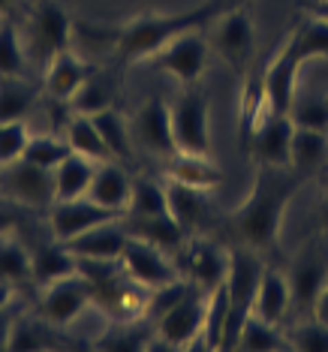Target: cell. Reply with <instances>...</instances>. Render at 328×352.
I'll return each mask as SVG.
<instances>
[{
    "mask_svg": "<svg viewBox=\"0 0 328 352\" xmlns=\"http://www.w3.org/2000/svg\"><path fill=\"white\" fill-rule=\"evenodd\" d=\"M304 175L292 169H271L256 166V178L244 202L226 217V232L232 244L256 253L280 250V232L289 211V202L304 187Z\"/></svg>",
    "mask_w": 328,
    "mask_h": 352,
    "instance_id": "cell-1",
    "label": "cell"
},
{
    "mask_svg": "<svg viewBox=\"0 0 328 352\" xmlns=\"http://www.w3.org/2000/svg\"><path fill=\"white\" fill-rule=\"evenodd\" d=\"M238 0H202L196 6H187L181 12H142L133 19L121 21V25L106 28L111 34V52L124 63H139L148 60L154 52H160L166 43L175 36L187 34V30L205 28L214 15L229 10Z\"/></svg>",
    "mask_w": 328,
    "mask_h": 352,
    "instance_id": "cell-2",
    "label": "cell"
},
{
    "mask_svg": "<svg viewBox=\"0 0 328 352\" xmlns=\"http://www.w3.org/2000/svg\"><path fill=\"white\" fill-rule=\"evenodd\" d=\"M262 271H265V262H262V256L256 250H247V247H238V244L229 247V274H226V283H223L229 292V316H226V328H223L220 349L238 346V334H241L244 322L253 314Z\"/></svg>",
    "mask_w": 328,
    "mask_h": 352,
    "instance_id": "cell-3",
    "label": "cell"
},
{
    "mask_svg": "<svg viewBox=\"0 0 328 352\" xmlns=\"http://www.w3.org/2000/svg\"><path fill=\"white\" fill-rule=\"evenodd\" d=\"M202 30L208 43H211V52L226 63L232 73L244 76L256 63V25L244 6L232 3L229 10L214 15Z\"/></svg>",
    "mask_w": 328,
    "mask_h": 352,
    "instance_id": "cell-4",
    "label": "cell"
},
{
    "mask_svg": "<svg viewBox=\"0 0 328 352\" xmlns=\"http://www.w3.org/2000/svg\"><path fill=\"white\" fill-rule=\"evenodd\" d=\"M169 106L178 151L211 157V100H208V91H202V85L181 87V94Z\"/></svg>",
    "mask_w": 328,
    "mask_h": 352,
    "instance_id": "cell-5",
    "label": "cell"
},
{
    "mask_svg": "<svg viewBox=\"0 0 328 352\" xmlns=\"http://www.w3.org/2000/svg\"><path fill=\"white\" fill-rule=\"evenodd\" d=\"M211 54L214 52H211V43H208L205 30L196 28V30H187V34L175 36L172 43H166L163 49L151 54L145 63L151 69H157V73L172 76L181 87H190V85L202 82Z\"/></svg>",
    "mask_w": 328,
    "mask_h": 352,
    "instance_id": "cell-6",
    "label": "cell"
},
{
    "mask_svg": "<svg viewBox=\"0 0 328 352\" xmlns=\"http://www.w3.org/2000/svg\"><path fill=\"white\" fill-rule=\"evenodd\" d=\"M28 34L30 52L43 63H49L54 54L73 49L76 25L61 0H34L28 12Z\"/></svg>",
    "mask_w": 328,
    "mask_h": 352,
    "instance_id": "cell-7",
    "label": "cell"
},
{
    "mask_svg": "<svg viewBox=\"0 0 328 352\" xmlns=\"http://www.w3.org/2000/svg\"><path fill=\"white\" fill-rule=\"evenodd\" d=\"M0 196L12 199L21 208H52L54 205V172L28 160L0 166Z\"/></svg>",
    "mask_w": 328,
    "mask_h": 352,
    "instance_id": "cell-8",
    "label": "cell"
},
{
    "mask_svg": "<svg viewBox=\"0 0 328 352\" xmlns=\"http://www.w3.org/2000/svg\"><path fill=\"white\" fill-rule=\"evenodd\" d=\"M292 133L295 124L289 115H277V111H265L253 133L247 135L244 151L256 160V166H271V169H289V151H292Z\"/></svg>",
    "mask_w": 328,
    "mask_h": 352,
    "instance_id": "cell-9",
    "label": "cell"
},
{
    "mask_svg": "<svg viewBox=\"0 0 328 352\" xmlns=\"http://www.w3.org/2000/svg\"><path fill=\"white\" fill-rule=\"evenodd\" d=\"M130 130L135 148L157 160H166L178 151L172 133V106L163 97H151L142 102L130 121Z\"/></svg>",
    "mask_w": 328,
    "mask_h": 352,
    "instance_id": "cell-10",
    "label": "cell"
},
{
    "mask_svg": "<svg viewBox=\"0 0 328 352\" xmlns=\"http://www.w3.org/2000/svg\"><path fill=\"white\" fill-rule=\"evenodd\" d=\"M205 310H208V292L196 289L154 325V338L169 343L172 349H202Z\"/></svg>",
    "mask_w": 328,
    "mask_h": 352,
    "instance_id": "cell-11",
    "label": "cell"
},
{
    "mask_svg": "<svg viewBox=\"0 0 328 352\" xmlns=\"http://www.w3.org/2000/svg\"><path fill=\"white\" fill-rule=\"evenodd\" d=\"M94 304V286L78 271L73 277L54 280L43 286V301H39V316L49 325H73L78 316Z\"/></svg>",
    "mask_w": 328,
    "mask_h": 352,
    "instance_id": "cell-12",
    "label": "cell"
},
{
    "mask_svg": "<svg viewBox=\"0 0 328 352\" xmlns=\"http://www.w3.org/2000/svg\"><path fill=\"white\" fill-rule=\"evenodd\" d=\"M328 280V259L319 247V238L310 241L301 250V256L295 259V265L289 271V286H292V314L298 319L314 316V304L319 298Z\"/></svg>",
    "mask_w": 328,
    "mask_h": 352,
    "instance_id": "cell-13",
    "label": "cell"
},
{
    "mask_svg": "<svg viewBox=\"0 0 328 352\" xmlns=\"http://www.w3.org/2000/svg\"><path fill=\"white\" fill-rule=\"evenodd\" d=\"M124 214L118 211H109V208L97 205L94 199H67V202H54L49 208V226H52V238L54 241H76L78 235L85 232L102 226V223H111V220H121Z\"/></svg>",
    "mask_w": 328,
    "mask_h": 352,
    "instance_id": "cell-14",
    "label": "cell"
},
{
    "mask_svg": "<svg viewBox=\"0 0 328 352\" xmlns=\"http://www.w3.org/2000/svg\"><path fill=\"white\" fill-rule=\"evenodd\" d=\"M181 268L187 280L193 286H199L202 292L211 295L214 289H220L226 283L229 274V250L220 247L217 241H208V238H196L181 247Z\"/></svg>",
    "mask_w": 328,
    "mask_h": 352,
    "instance_id": "cell-15",
    "label": "cell"
},
{
    "mask_svg": "<svg viewBox=\"0 0 328 352\" xmlns=\"http://www.w3.org/2000/svg\"><path fill=\"white\" fill-rule=\"evenodd\" d=\"M121 265H124V274L135 280L139 286H145V289H157V286H166L181 277V268H175L169 262V253L154 244L139 241V238L127 241Z\"/></svg>",
    "mask_w": 328,
    "mask_h": 352,
    "instance_id": "cell-16",
    "label": "cell"
},
{
    "mask_svg": "<svg viewBox=\"0 0 328 352\" xmlns=\"http://www.w3.org/2000/svg\"><path fill=\"white\" fill-rule=\"evenodd\" d=\"M301 58L295 54L289 43L280 45V52L274 54V60L265 67V100L268 109L277 115H289L292 100L298 94V73H301Z\"/></svg>",
    "mask_w": 328,
    "mask_h": 352,
    "instance_id": "cell-17",
    "label": "cell"
},
{
    "mask_svg": "<svg viewBox=\"0 0 328 352\" xmlns=\"http://www.w3.org/2000/svg\"><path fill=\"white\" fill-rule=\"evenodd\" d=\"M94 73H97V69H94L91 63L78 58L73 49H67V52L54 54V58L45 63L43 85H45V91H49L52 100H67L69 102L76 97L78 87H82Z\"/></svg>",
    "mask_w": 328,
    "mask_h": 352,
    "instance_id": "cell-18",
    "label": "cell"
},
{
    "mask_svg": "<svg viewBox=\"0 0 328 352\" xmlns=\"http://www.w3.org/2000/svg\"><path fill=\"white\" fill-rule=\"evenodd\" d=\"M130 196H133V178L127 172V166L118 163V160L97 163V175L91 181L87 199H94V202L109 208V211L124 214L127 205H130Z\"/></svg>",
    "mask_w": 328,
    "mask_h": 352,
    "instance_id": "cell-19",
    "label": "cell"
},
{
    "mask_svg": "<svg viewBox=\"0 0 328 352\" xmlns=\"http://www.w3.org/2000/svg\"><path fill=\"white\" fill-rule=\"evenodd\" d=\"M253 314L259 319H265L271 325L286 322V316H292V286H289V274L265 265L259 280V289H256V301H253Z\"/></svg>",
    "mask_w": 328,
    "mask_h": 352,
    "instance_id": "cell-20",
    "label": "cell"
},
{
    "mask_svg": "<svg viewBox=\"0 0 328 352\" xmlns=\"http://www.w3.org/2000/svg\"><path fill=\"white\" fill-rule=\"evenodd\" d=\"M163 175L166 181H178V184H190L199 190H214L223 184V169L205 154H184L175 151L172 157L163 160Z\"/></svg>",
    "mask_w": 328,
    "mask_h": 352,
    "instance_id": "cell-21",
    "label": "cell"
},
{
    "mask_svg": "<svg viewBox=\"0 0 328 352\" xmlns=\"http://www.w3.org/2000/svg\"><path fill=\"white\" fill-rule=\"evenodd\" d=\"M127 241H130V232L124 229V223L121 220H111V223H102V226L85 232V235H78L76 241H69L67 247L78 256V259H109V262H118L124 256Z\"/></svg>",
    "mask_w": 328,
    "mask_h": 352,
    "instance_id": "cell-22",
    "label": "cell"
},
{
    "mask_svg": "<svg viewBox=\"0 0 328 352\" xmlns=\"http://www.w3.org/2000/svg\"><path fill=\"white\" fill-rule=\"evenodd\" d=\"M121 223H124V229L130 232V238L154 244L166 253L181 250V247L187 244V232L178 226V220H175L172 214H154V217H133V214H124Z\"/></svg>",
    "mask_w": 328,
    "mask_h": 352,
    "instance_id": "cell-23",
    "label": "cell"
},
{
    "mask_svg": "<svg viewBox=\"0 0 328 352\" xmlns=\"http://www.w3.org/2000/svg\"><path fill=\"white\" fill-rule=\"evenodd\" d=\"M166 193H169V214L178 220V226L187 232H196L202 223L208 220L211 211V190H199L190 184H178V181H166Z\"/></svg>",
    "mask_w": 328,
    "mask_h": 352,
    "instance_id": "cell-24",
    "label": "cell"
},
{
    "mask_svg": "<svg viewBox=\"0 0 328 352\" xmlns=\"http://www.w3.org/2000/svg\"><path fill=\"white\" fill-rule=\"evenodd\" d=\"M328 166V133L295 126L292 133V151H289V169L310 178Z\"/></svg>",
    "mask_w": 328,
    "mask_h": 352,
    "instance_id": "cell-25",
    "label": "cell"
},
{
    "mask_svg": "<svg viewBox=\"0 0 328 352\" xmlns=\"http://www.w3.org/2000/svg\"><path fill=\"white\" fill-rule=\"evenodd\" d=\"M63 139H67V145L73 148V154H82L87 160H94V163H106V160H115L111 157V151L106 145V139H102L100 126L94 124L91 115H69L67 124H63Z\"/></svg>",
    "mask_w": 328,
    "mask_h": 352,
    "instance_id": "cell-26",
    "label": "cell"
},
{
    "mask_svg": "<svg viewBox=\"0 0 328 352\" xmlns=\"http://www.w3.org/2000/svg\"><path fill=\"white\" fill-rule=\"evenodd\" d=\"M30 253H34V283H39V286H49L54 280L78 274V256L63 241L39 244L36 250H30Z\"/></svg>",
    "mask_w": 328,
    "mask_h": 352,
    "instance_id": "cell-27",
    "label": "cell"
},
{
    "mask_svg": "<svg viewBox=\"0 0 328 352\" xmlns=\"http://www.w3.org/2000/svg\"><path fill=\"white\" fill-rule=\"evenodd\" d=\"M97 175V163L82 154H69L54 169V202H67V199H82L91 190V181Z\"/></svg>",
    "mask_w": 328,
    "mask_h": 352,
    "instance_id": "cell-28",
    "label": "cell"
},
{
    "mask_svg": "<svg viewBox=\"0 0 328 352\" xmlns=\"http://www.w3.org/2000/svg\"><path fill=\"white\" fill-rule=\"evenodd\" d=\"M91 118H94V124L100 126V133H102V139H106L111 157H115L118 163H124V166L130 163V160H133V148H135L130 121H127V118L115 106L106 109V111H100V115H91Z\"/></svg>",
    "mask_w": 328,
    "mask_h": 352,
    "instance_id": "cell-29",
    "label": "cell"
},
{
    "mask_svg": "<svg viewBox=\"0 0 328 352\" xmlns=\"http://www.w3.org/2000/svg\"><path fill=\"white\" fill-rule=\"evenodd\" d=\"M28 45L10 19H0V78H28Z\"/></svg>",
    "mask_w": 328,
    "mask_h": 352,
    "instance_id": "cell-30",
    "label": "cell"
},
{
    "mask_svg": "<svg viewBox=\"0 0 328 352\" xmlns=\"http://www.w3.org/2000/svg\"><path fill=\"white\" fill-rule=\"evenodd\" d=\"M286 43L295 49L301 63L316 60V58H328V21L310 15V19H304L301 25L292 30Z\"/></svg>",
    "mask_w": 328,
    "mask_h": 352,
    "instance_id": "cell-31",
    "label": "cell"
},
{
    "mask_svg": "<svg viewBox=\"0 0 328 352\" xmlns=\"http://www.w3.org/2000/svg\"><path fill=\"white\" fill-rule=\"evenodd\" d=\"M115 106V82L102 73H94L87 82L76 91V97L69 100V109L76 115H100Z\"/></svg>",
    "mask_w": 328,
    "mask_h": 352,
    "instance_id": "cell-32",
    "label": "cell"
},
{
    "mask_svg": "<svg viewBox=\"0 0 328 352\" xmlns=\"http://www.w3.org/2000/svg\"><path fill=\"white\" fill-rule=\"evenodd\" d=\"M124 214L133 217H154V214H169V193L166 184L154 178H133V196Z\"/></svg>",
    "mask_w": 328,
    "mask_h": 352,
    "instance_id": "cell-33",
    "label": "cell"
},
{
    "mask_svg": "<svg viewBox=\"0 0 328 352\" xmlns=\"http://www.w3.org/2000/svg\"><path fill=\"white\" fill-rule=\"evenodd\" d=\"M196 289H199V286H193L187 277H178V280H172V283H166V286H157V289H151L142 322H145V325H157L160 319L169 314V310H175L184 298H187V295H193Z\"/></svg>",
    "mask_w": 328,
    "mask_h": 352,
    "instance_id": "cell-34",
    "label": "cell"
},
{
    "mask_svg": "<svg viewBox=\"0 0 328 352\" xmlns=\"http://www.w3.org/2000/svg\"><path fill=\"white\" fill-rule=\"evenodd\" d=\"M280 325H271L265 319H259L250 314V319L244 322L241 334H238V346L235 349H247V352H274V349H289V338L277 331Z\"/></svg>",
    "mask_w": 328,
    "mask_h": 352,
    "instance_id": "cell-35",
    "label": "cell"
},
{
    "mask_svg": "<svg viewBox=\"0 0 328 352\" xmlns=\"http://www.w3.org/2000/svg\"><path fill=\"white\" fill-rule=\"evenodd\" d=\"M0 277L15 286L34 280V253L10 235H0Z\"/></svg>",
    "mask_w": 328,
    "mask_h": 352,
    "instance_id": "cell-36",
    "label": "cell"
},
{
    "mask_svg": "<svg viewBox=\"0 0 328 352\" xmlns=\"http://www.w3.org/2000/svg\"><path fill=\"white\" fill-rule=\"evenodd\" d=\"M36 100V91L28 85V78H0V124L25 121Z\"/></svg>",
    "mask_w": 328,
    "mask_h": 352,
    "instance_id": "cell-37",
    "label": "cell"
},
{
    "mask_svg": "<svg viewBox=\"0 0 328 352\" xmlns=\"http://www.w3.org/2000/svg\"><path fill=\"white\" fill-rule=\"evenodd\" d=\"M289 118L295 126L328 133V94H295Z\"/></svg>",
    "mask_w": 328,
    "mask_h": 352,
    "instance_id": "cell-38",
    "label": "cell"
},
{
    "mask_svg": "<svg viewBox=\"0 0 328 352\" xmlns=\"http://www.w3.org/2000/svg\"><path fill=\"white\" fill-rule=\"evenodd\" d=\"M151 338L142 334V328L135 322H109V331L102 338L94 340V349H106V352H139L148 349Z\"/></svg>",
    "mask_w": 328,
    "mask_h": 352,
    "instance_id": "cell-39",
    "label": "cell"
},
{
    "mask_svg": "<svg viewBox=\"0 0 328 352\" xmlns=\"http://www.w3.org/2000/svg\"><path fill=\"white\" fill-rule=\"evenodd\" d=\"M69 154H73V148L67 145V139L49 133V135H30V145H28V151H25V157L21 160H28V163H36V166H43V169L54 172Z\"/></svg>",
    "mask_w": 328,
    "mask_h": 352,
    "instance_id": "cell-40",
    "label": "cell"
},
{
    "mask_svg": "<svg viewBox=\"0 0 328 352\" xmlns=\"http://www.w3.org/2000/svg\"><path fill=\"white\" fill-rule=\"evenodd\" d=\"M289 349L298 352H328V325L319 319H298V325L289 334Z\"/></svg>",
    "mask_w": 328,
    "mask_h": 352,
    "instance_id": "cell-41",
    "label": "cell"
},
{
    "mask_svg": "<svg viewBox=\"0 0 328 352\" xmlns=\"http://www.w3.org/2000/svg\"><path fill=\"white\" fill-rule=\"evenodd\" d=\"M30 145V130L25 121H6L0 124V166H10L25 157Z\"/></svg>",
    "mask_w": 328,
    "mask_h": 352,
    "instance_id": "cell-42",
    "label": "cell"
},
{
    "mask_svg": "<svg viewBox=\"0 0 328 352\" xmlns=\"http://www.w3.org/2000/svg\"><path fill=\"white\" fill-rule=\"evenodd\" d=\"M6 349H45V338L39 331V325H34L30 319H15L6 338Z\"/></svg>",
    "mask_w": 328,
    "mask_h": 352,
    "instance_id": "cell-43",
    "label": "cell"
},
{
    "mask_svg": "<svg viewBox=\"0 0 328 352\" xmlns=\"http://www.w3.org/2000/svg\"><path fill=\"white\" fill-rule=\"evenodd\" d=\"M19 208L21 205H15L12 199L0 196V235H10L12 226L19 223Z\"/></svg>",
    "mask_w": 328,
    "mask_h": 352,
    "instance_id": "cell-44",
    "label": "cell"
},
{
    "mask_svg": "<svg viewBox=\"0 0 328 352\" xmlns=\"http://www.w3.org/2000/svg\"><path fill=\"white\" fill-rule=\"evenodd\" d=\"M314 319H319V322L328 325V280H325L322 292H319V298H316V304H314Z\"/></svg>",
    "mask_w": 328,
    "mask_h": 352,
    "instance_id": "cell-45",
    "label": "cell"
},
{
    "mask_svg": "<svg viewBox=\"0 0 328 352\" xmlns=\"http://www.w3.org/2000/svg\"><path fill=\"white\" fill-rule=\"evenodd\" d=\"M15 298V283L0 277V310H10V301Z\"/></svg>",
    "mask_w": 328,
    "mask_h": 352,
    "instance_id": "cell-46",
    "label": "cell"
},
{
    "mask_svg": "<svg viewBox=\"0 0 328 352\" xmlns=\"http://www.w3.org/2000/svg\"><path fill=\"white\" fill-rule=\"evenodd\" d=\"M12 314L10 310H0V349H6V338H10V328H12Z\"/></svg>",
    "mask_w": 328,
    "mask_h": 352,
    "instance_id": "cell-47",
    "label": "cell"
},
{
    "mask_svg": "<svg viewBox=\"0 0 328 352\" xmlns=\"http://www.w3.org/2000/svg\"><path fill=\"white\" fill-rule=\"evenodd\" d=\"M310 15H316V19H325L328 21V0H314V3L307 6Z\"/></svg>",
    "mask_w": 328,
    "mask_h": 352,
    "instance_id": "cell-48",
    "label": "cell"
},
{
    "mask_svg": "<svg viewBox=\"0 0 328 352\" xmlns=\"http://www.w3.org/2000/svg\"><path fill=\"white\" fill-rule=\"evenodd\" d=\"M21 3H25V0H0V19H10V12L19 10Z\"/></svg>",
    "mask_w": 328,
    "mask_h": 352,
    "instance_id": "cell-49",
    "label": "cell"
},
{
    "mask_svg": "<svg viewBox=\"0 0 328 352\" xmlns=\"http://www.w3.org/2000/svg\"><path fill=\"white\" fill-rule=\"evenodd\" d=\"M319 223H322V232L328 235V190H325V196H322V208H319Z\"/></svg>",
    "mask_w": 328,
    "mask_h": 352,
    "instance_id": "cell-50",
    "label": "cell"
}]
</instances>
